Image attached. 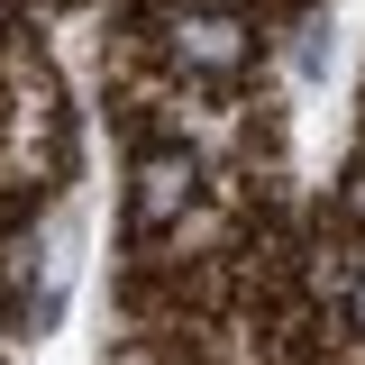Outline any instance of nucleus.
Segmentation results:
<instances>
[{
	"label": "nucleus",
	"mask_w": 365,
	"mask_h": 365,
	"mask_svg": "<svg viewBox=\"0 0 365 365\" xmlns=\"http://www.w3.org/2000/svg\"><path fill=\"white\" fill-rule=\"evenodd\" d=\"M182 201H192V155H182V146H155V155L137 165V201H128V220H137V228H165Z\"/></svg>",
	"instance_id": "1"
},
{
	"label": "nucleus",
	"mask_w": 365,
	"mask_h": 365,
	"mask_svg": "<svg viewBox=\"0 0 365 365\" xmlns=\"http://www.w3.org/2000/svg\"><path fill=\"white\" fill-rule=\"evenodd\" d=\"M174 55L192 64V73H228V64L247 55V28H237L228 9H182L174 19Z\"/></svg>",
	"instance_id": "2"
},
{
	"label": "nucleus",
	"mask_w": 365,
	"mask_h": 365,
	"mask_svg": "<svg viewBox=\"0 0 365 365\" xmlns=\"http://www.w3.org/2000/svg\"><path fill=\"white\" fill-rule=\"evenodd\" d=\"M338 201H347V220H365V165H347V192Z\"/></svg>",
	"instance_id": "3"
},
{
	"label": "nucleus",
	"mask_w": 365,
	"mask_h": 365,
	"mask_svg": "<svg viewBox=\"0 0 365 365\" xmlns=\"http://www.w3.org/2000/svg\"><path fill=\"white\" fill-rule=\"evenodd\" d=\"M347 319H356V329H365V274H356V283H347Z\"/></svg>",
	"instance_id": "4"
}]
</instances>
